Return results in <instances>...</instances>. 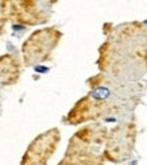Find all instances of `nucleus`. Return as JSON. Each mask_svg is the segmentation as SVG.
Instances as JSON below:
<instances>
[{"label":"nucleus","instance_id":"f257e3e1","mask_svg":"<svg viewBox=\"0 0 147 165\" xmlns=\"http://www.w3.org/2000/svg\"><path fill=\"white\" fill-rule=\"evenodd\" d=\"M108 95H109V91L107 88H97L96 91H93V94H92V96H93L95 99H97V100L105 99Z\"/></svg>","mask_w":147,"mask_h":165},{"label":"nucleus","instance_id":"f03ea898","mask_svg":"<svg viewBox=\"0 0 147 165\" xmlns=\"http://www.w3.org/2000/svg\"><path fill=\"white\" fill-rule=\"evenodd\" d=\"M37 70H38V72H46L47 68H37Z\"/></svg>","mask_w":147,"mask_h":165}]
</instances>
